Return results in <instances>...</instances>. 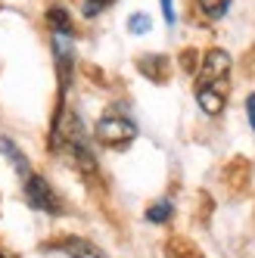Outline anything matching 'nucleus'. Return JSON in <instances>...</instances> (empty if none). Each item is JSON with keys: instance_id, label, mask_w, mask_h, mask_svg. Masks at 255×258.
<instances>
[{"instance_id": "15", "label": "nucleus", "mask_w": 255, "mask_h": 258, "mask_svg": "<svg viewBox=\"0 0 255 258\" xmlns=\"http://www.w3.org/2000/svg\"><path fill=\"white\" fill-rule=\"evenodd\" d=\"M0 258H10V255H7V252H0Z\"/></svg>"}, {"instance_id": "10", "label": "nucleus", "mask_w": 255, "mask_h": 258, "mask_svg": "<svg viewBox=\"0 0 255 258\" xmlns=\"http://www.w3.org/2000/svg\"><path fill=\"white\" fill-rule=\"evenodd\" d=\"M199 7H203V13L209 19H221L227 13V7H230V0H199Z\"/></svg>"}, {"instance_id": "9", "label": "nucleus", "mask_w": 255, "mask_h": 258, "mask_svg": "<svg viewBox=\"0 0 255 258\" xmlns=\"http://www.w3.org/2000/svg\"><path fill=\"white\" fill-rule=\"evenodd\" d=\"M171 202L168 199H162V202H156V206H150L147 209V221H153V224H165V221L171 218Z\"/></svg>"}, {"instance_id": "11", "label": "nucleus", "mask_w": 255, "mask_h": 258, "mask_svg": "<svg viewBox=\"0 0 255 258\" xmlns=\"http://www.w3.org/2000/svg\"><path fill=\"white\" fill-rule=\"evenodd\" d=\"M150 28H153V22H150L147 13H134L131 19H128V31H131V34H147Z\"/></svg>"}, {"instance_id": "12", "label": "nucleus", "mask_w": 255, "mask_h": 258, "mask_svg": "<svg viewBox=\"0 0 255 258\" xmlns=\"http://www.w3.org/2000/svg\"><path fill=\"white\" fill-rule=\"evenodd\" d=\"M109 4H115V0H84V16H97V13H103Z\"/></svg>"}, {"instance_id": "6", "label": "nucleus", "mask_w": 255, "mask_h": 258, "mask_svg": "<svg viewBox=\"0 0 255 258\" xmlns=\"http://www.w3.org/2000/svg\"><path fill=\"white\" fill-rule=\"evenodd\" d=\"M0 153H4V156L16 165V171H19V177H22V180H28V177H31V165H28V159L19 153V146H16L10 137H0Z\"/></svg>"}, {"instance_id": "3", "label": "nucleus", "mask_w": 255, "mask_h": 258, "mask_svg": "<svg viewBox=\"0 0 255 258\" xmlns=\"http://www.w3.org/2000/svg\"><path fill=\"white\" fill-rule=\"evenodd\" d=\"M25 196H28V202L34 209H41V212H50V215H56L62 206H59V199H56V193H53V187L44 180V177H38V174H31L28 180H25Z\"/></svg>"}, {"instance_id": "4", "label": "nucleus", "mask_w": 255, "mask_h": 258, "mask_svg": "<svg viewBox=\"0 0 255 258\" xmlns=\"http://www.w3.org/2000/svg\"><path fill=\"white\" fill-rule=\"evenodd\" d=\"M53 53H56V66H59V78L62 84L72 75V41L69 34H53Z\"/></svg>"}, {"instance_id": "5", "label": "nucleus", "mask_w": 255, "mask_h": 258, "mask_svg": "<svg viewBox=\"0 0 255 258\" xmlns=\"http://www.w3.org/2000/svg\"><path fill=\"white\" fill-rule=\"evenodd\" d=\"M196 103L206 115H221V109L227 103V94L221 90H212V87H196Z\"/></svg>"}, {"instance_id": "2", "label": "nucleus", "mask_w": 255, "mask_h": 258, "mask_svg": "<svg viewBox=\"0 0 255 258\" xmlns=\"http://www.w3.org/2000/svg\"><path fill=\"white\" fill-rule=\"evenodd\" d=\"M227 78H230V56L224 50H209L203 59V69H199L196 87H212V90L227 94Z\"/></svg>"}, {"instance_id": "14", "label": "nucleus", "mask_w": 255, "mask_h": 258, "mask_svg": "<svg viewBox=\"0 0 255 258\" xmlns=\"http://www.w3.org/2000/svg\"><path fill=\"white\" fill-rule=\"evenodd\" d=\"M246 112H249V121H252V131H255V94L246 100Z\"/></svg>"}, {"instance_id": "13", "label": "nucleus", "mask_w": 255, "mask_h": 258, "mask_svg": "<svg viewBox=\"0 0 255 258\" xmlns=\"http://www.w3.org/2000/svg\"><path fill=\"white\" fill-rule=\"evenodd\" d=\"M159 4H162V13H165V22L174 25V4L171 0H159Z\"/></svg>"}, {"instance_id": "7", "label": "nucleus", "mask_w": 255, "mask_h": 258, "mask_svg": "<svg viewBox=\"0 0 255 258\" xmlns=\"http://www.w3.org/2000/svg\"><path fill=\"white\" fill-rule=\"evenodd\" d=\"M62 249L69 252V258H109L106 252H100L97 246H90L87 239H78V236L66 239V246H62Z\"/></svg>"}, {"instance_id": "1", "label": "nucleus", "mask_w": 255, "mask_h": 258, "mask_svg": "<svg viewBox=\"0 0 255 258\" xmlns=\"http://www.w3.org/2000/svg\"><path fill=\"white\" fill-rule=\"evenodd\" d=\"M97 140L103 146H115V150H121V146H128L134 137H137V124L128 118V115H103L97 121Z\"/></svg>"}, {"instance_id": "8", "label": "nucleus", "mask_w": 255, "mask_h": 258, "mask_svg": "<svg viewBox=\"0 0 255 258\" xmlns=\"http://www.w3.org/2000/svg\"><path fill=\"white\" fill-rule=\"evenodd\" d=\"M47 22L53 28V34H72V22H69V13L62 7H50L47 10Z\"/></svg>"}]
</instances>
